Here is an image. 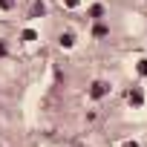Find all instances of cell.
Masks as SVG:
<instances>
[{"instance_id": "1", "label": "cell", "mask_w": 147, "mask_h": 147, "mask_svg": "<svg viewBox=\"0 0 147 147\" xmlns=\"http://www.w3.org/2000/svg\"><path fill=\"white\" fill-rule=\"evenodd\" d=\"M110 92V84H104V81H92V87H90V98H104Z\"/></svg>"}, {"instance_id": "2", "label": "cell", "mask_w": 147, "mask_h": 147, "mask_svg": "<svg viewBox=\"0 0 147 147\" xmlns=\"http://www.w3.org/2000/svg\"><path fill=\"white\" fill-rule=\"evenodd\" d=\"M127 101H130L133 107H141V104H144V95H141V90H133V92L127 95Z\"/></svg>"}, {"instance_id": "3", "label": "cell", "mask_w": 147, "mask_h": 147, "mask_svg": "<svg viewBox=\"0 0 147 147\" xmlns=\"http://www.w3.org/2000/svg\"><path fill=\"white\" fill-rule=\"evenodd\" d=\"M58 40H61V46H63V49H69L72 43H75V35H72V32H63V35H61Z\"/></svg>"}, {"instance_id": "4", "label": "cell", "mask_w": 147, "mask_h": 147, "mask_svg": "<svg viewBox=\"0 0 147 147\" xmlns=\"http://www.w3.org/2000/svg\"><path fill=\"white\" fill-rule=\"evenodd\" d=\"M107 32H110V29H107L104 23H95V26H92V35H95V38H104Z\"/></svg>"}, {"instance_id": "5", "label": "cell", "mask_w": 147, "mask_h": 147, "mask_svg": "<svg viewBox=\"0 0 147 147\" xmlns=\"http://www.w3.org/2000/svg\"><path fill=\"white\" fill-rule=\"evenodd\" d=\"M136 69H138V75H147V58H141V61H138V66H136Z\"/></svg>"}, {"instance_id": "6", "label": "cell", "mask_w": 147, "mask_h": 147, "mask_svg": "<svg viewBox=\"0 0 147 147\" xmlns=\"http://www.w3.org/2000/svg\"><path fill=\"white\" fill-rule=\"evenodd\" d=\"M101 15H104V6H92L90 9V18H101Z\"/></svg>"}, {"instance_id": "7", "label": "cell", "mask_w": 147, "mask_h": 147, "mask_svg": "<svg viewBox=\"0 0 147 147\" xmlns=\"http://www.w3.org/2000/svg\"><path fill=\"white\" fill-rule=\"evenodd\" d=\"M43 12H46V6H43L40 0H38V3H35V9H32V15H43Z\"/></svg>"}, {"instance_id": "8", "label": "cell", "mask_w": 147, "mask_h": 147, "mask_svg": "<svg viewBox=\"0 0 147 147\" xmlns=\"http://www.w3.org/2000/svg\"><path fill=\"white\" fill-rule=\"evenodd\" d=\"M20 38H23V40H38V35H35V32H32V29H26V32H23V35H20Z\"/></svg>"}, {"instance_id": "9", "label": "cell", "mask_w": 147, "mask_h": 147, "mask_svg": "<svg viewBox=\"0 0 147 147\" xmlns=\"http://www.w3.org/2000/svg\"><path fill=\"white\" fill-rule=\"evenodd\" d=\"M15 6V0H0V9H12Z\"/></svg>"}, {"instance_id": "10", "label": "cell", "mask_w": 147, "mask_h": 147, "mask_svg": "<svg viewBox=\"0 0 147 147\" xmlns=\"http://www.w3.org/2000/svg\"><path fill=\"white\" fill-rule=\"evenodd\" d=\"M63 6H69V9H75V6H78V0H63Z\"/></svg>"}, {"instance_id": "11", "label": "cell", "mask_w": 147, "mask_h": 147, "mask_svg": "<svg viewBox=\"0 0 147 147\" xmlns=\"http://www.w3.org/2000/svg\"><path fill=\"white\" fill-rule=\"evenodd\" d=\"M0 55H6V43L3 40H0Z\"/></svg>"}, {"instance_id": "12", "label": "cell", "mask_w": 147, "mask_h": 147, "mask_svg": "<svg viewBox=\"0 0 147 147\" xmlns=\"http://www.w3.org/2000/svg\"><path fill=\"white\" fill-rule=\"evenodd\" d=\"M124 147H138V141H127V144H124Z\"/></svg>"}]
</instances>
